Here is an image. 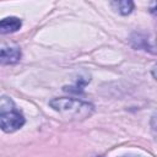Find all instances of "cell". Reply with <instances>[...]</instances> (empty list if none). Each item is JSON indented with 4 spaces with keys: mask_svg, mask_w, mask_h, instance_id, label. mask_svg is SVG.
I'll return each mask as SVG.
<instances>
[{
    "mask_svg": "<svg viewBox=\"0 0 157 157\" xmlns=\"http://www.w3.org/2000/svg\"><path fill=\"white\" fill-rule=\"evenodd\" d=\"M50 107L70 119H85L93 112V105L74 98H55L50 101Z\"/></svg>",
    "mask_w": 157,
    "mask_h": 157,
    "instance_id": "1",
    "label": "cell"
},
{
    "mask_svg": "<svg viewBox=\"0 0 157 157\" xmlns=\"http://www.w3.org/2000/svg\"><path fill=\"white\" fill-rule=\"evenodd\" d=\"M21 59V50L18 48H0V63L15 64Z\"/></svg>",
    "mask_w": 157,
    "mask_h": 157,
    "instance_id": "3",
    "label": "cell"
},
{
    "mask_svg": "<svg viewBox=\"0 0 157 157\" xmlns=\"http://www.w3.org/2000/svg\"><path fill=\"white\" fill-rule=\"evenodd\" d=\"M113 6H115V9L121 13V15H128L134 9V2L132 1H128V0H123V1H114L112 2Z\"/></svg>",
    "mask_w": 157,
    "mask_h": 157,
    "instance_id": "5",
    "label": "cell"
},
{
    "mask_svg": "<svg viewBox=\"0 0 157 157\" xmlns=\"http://www.w3.org/2000/svg\"><path fill=\"white\" fill-rule=\"evenodd\" d=\"M22 22L17 17H6L0 20V33L1 34H7L16 32L21 28Z\"/></svg>",
    "mask_w": 157,
    "mask_h": 157,
    "instance_id": "4",
    "label": "cell"
},
{
    "mask_svg": "<svg viewBox=\"0 0 157 157\" xmlns=\"http://www.w3.org/2000/svg\"><path fill=\"white\" fill-rule=\"evenodd\" d=\"M25 124L23 115L17 110H10L7 113H4L0 115V129L5 132H13L22 128Z\"/></svg>",
    "mask_w": 157,
    "mask_h": 157,
    "instance_id": "2",
    "label": "cell"
},
{
    "mask_svg": "<svg viewBox=\"0 0 157 157\" xmlns=\"http://www.w3.org/2000/svg\"><path fill=\"white\" fill-rule=\"evenodd\" d=\"M13 109H16V108H15L13 102L10 98L0 97V115L4 114V113H7L10 110H13Z\"/></svg>",
    "mask_w": 157,
    "mask_h": 157,
    "instance_id": "6",
    "label": "cell"
}]
</instances>
